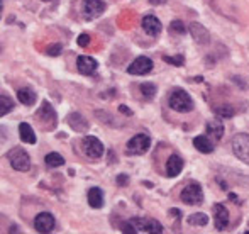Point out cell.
Here are the masks:
<instances>
[{"instance_id": "21", "label": "cell", "mask_w": 249, "mask_h": 234, "mask_svg": "<svg viewBox=\"0 0 249 234\" xmlns=\"http://www.w3.org/2000/svg\"><path fill=\"white\" fill-rule=\"evenodd\" d=\"M89 204H90V207H93V209H100L102 205H104V192H102L99 187L90 188Z\"/></svg>"}, {"instance_id": "4", "label": "cell", "mask_w": 249, "mask_h": 234, "mask_svg": "<svg viewBox=\"0 0 249 234\" xmlns=\"http://www.w3.org/2000/svg\"><path fill=\"white\" fill-rule=\"evenodd\" d=\"M232 151L241 162L249 165V134L241 132L232 138Z\"/></svg>"}, {"instance_id": "19", "label": "cell", "mask_w": 249, "mask_h": 234, "mask_svg": "<svg viewBox=\"0 0 249 234\" xmlns=\"http://www.w3.org/2000/svg\"><path fill=\"white\" fill-rule=\"evenodd\" d=\"M17 99H19V102L24 104V106H34L37 95L33 89H20L19 92H17Z\"/></svg>"}, {"instance_id": "27", "label": "cell", "mask_w": 249, "mask_h": 234, "mask_svg": "<svg viewBox=\"0 0 249 234\" xmlns=\"http://www.w3.org/2000/svg\"><path fill=\"white\" fill-rule=\"evenodd\" d=\"M188 31V27L185 26L181 20H173V22L170 24V33L171 34H178V36H181V34H185Z\"/></svg>"}, {"instance_id": "29", "label": "cell", "mask_w": 249, "mask_h": 234, "mask_svg": "<svg viewBox=\"0 0 249 234\" xmlns=\"http://www.w3.org/2000/svg\"><path fill=\"white\" fill-rule=\"evenodd\" d=\"M163 61L170 63V65H175V66H181L185 63V58L181 56H163Z\"/></svg>"}, {"instance_id": "2", "label": "cell", "mask_w": 249, "mask_h": 234, "mask_svg": "<svg viewBox=\"0 0 249 234\" xmlns=\"http://www.w3.org/2000/svg\"><path fill=\"white\" fill-rule=\"evenodd\" d=\"M7 158H9L10 165L17 172H29L31 168V158L22 148H14L7 153Z\"/></svg>"}, {"instance_id": "30", "label": "cell", "mask_w": 249, "mask_h": 234, "mask_svg": "<svg viewBox=\"0 0 249 234\" xmlns=\"http://www.w3.org/2000/svg\"><path fill=\"white\" fill-rule=\"evenodd\" d=\"M61 44H54V46H51V48H48V51L46 53L50 54V56H58L59 53H61Z\"/></svg>"}, {"instance_id": "23", "label": "cell", "mask_w": 249, "mask_h": 234, "mask_svg": "<svg viewBox=\"0 0 249 234\" xmlns=\"http://www.w3.org/2000/svg\"><path fill=\"white\" fill-rule=\"evenodd\" d=\"M44 162H46V165L50 166V168H58V166L65 165V158H63L59 153H50V155L44 158Z\"/></svg>"}, {"instance_id": "14", "label": "cell", "mask_w": 249, "mask_h": 234, "mask_svg": "<svg viewBox=\"0 0 249 234\" xmlns=\"http://www.w3.org/2000/svg\"><path fill=\"white\" fill-rule=\"evenodd\" d=\"M76 65H78V72L82 73V75H92L97 70V61L90 56H78Z\"/></svg>"}, {"instance_id": "8", "label": "cell", "mask_w": 249, "mask_h": 234, "mask_svg": "<svg viewBox=\"0 0 249 234\" xmlns=\"http://www.w3.org/2000/svg\"><path fill=\"white\" fill-rule=\"evenodd\" d=\"M83 149H85L87 156H90V158H93V160L100 158V156L104 155V144H102L97 138H93V136L83 138Z\"/></svg>"}, {"instance_id": "33", "label": "cell", "mask_w": 249, "mask_h": 234, "mask_svg": "<svg viewBox=\"0 0 249 234\" xmlns=\"http://www.w3.org/2000/svg\"><path fill=\"white\" fill-rule=\"evenodd\" d=\"M129 183V177L127 175H119L117 177V185H127Z\"/></svg>"}, {"instance_id": "3", "label": "cell", "mask_w": 249, "mask_h": 234, "mask_svg": "<svg viewBox=\"0 0 249 234\" xmlns=\"http://www.w3.org/2000/svg\"><path fill=\"white\" fill-rule=\"evenodd\" d=\"M181 202L188 205H200L203 202V190L200 187V183L197 181H192L188 183L187 187L181 190V195H180Z\"/></svg>"}, {"instance_id": "28", "label": "cell", "mask_w": 249, "mask_h": 234, "mask_svg": "<svg viewBox=\"0 0 249 234\" xmlns=\"http://www.w3.org/2000/svg\"><path fill=\"white\" fill-rule=\"evenodd\" d=\"M215 114L220 117H232L234 116V109L231 106H219L215 109Z\"/></svg>"}, {"instance_id": "11", "label": "cell", "mask_w": 249, "mask_h": 234, "mask_svg": "<svg viewBox=\"0 0 249 234\" xmlns=\"http://www.w3.org/2000/svg\"><path fill=\"white\" fill-rule=\"evenodd\" d=\"M188 31H190V34H192V37L195 39V43L200 44V46H207V44L210 43L209 31H207L205 27L202 26V24L192 22L190 26H188Z\"/></svg>"}, {"instance_id": "12", "label": "cell", "mask_w": 249, "mask_h": 234, "mask_svg": "<svg viewBox=\"0 0 249 234\" xmlns=\"http://www.w3.org/2000/svg\"><path fill=\"white\" fill-rule=\"evenodd\" d=\"M213 217H215V229L217 231H224L229 226V211L224 207L222 204L213 205Z\"/></svg>"}, {"instance_id": "18", "label": "cell", "mask_w": 249, "mask_h": 234, "mask_svg": "<svg viewBox=\"0 0 249 234\" xmlns=\"http://www.w3.org/2000/svg\"><path fill=\"white\" fill-rule=\"evenodd\" d=\"M68 124L78 132H85L87 129H89V124H87L85 117H83L82 114H78V112L70 114V116H68Z\"/></svg>"}, {"instance_id": "16", "label": "cell", "mask_w": 249, "mask_h": 234, "mask_svg": "<svg viewBox=\"0 0 249 234\" xmlns=\"http://www.w3.org/2000/svg\"><path fill=\"white\" fill-rule=\"evenodd\" d=\"M207 136L213 139V141H220L224 136V124L220 121H209L207 122Z\"/></svg>"}, {"instance_id": "15", "label": "cell", "mask_w": 249, "mask_h": 234, "mask_svg": "<svg viewBox=\"0 0 249 234\" xmlns=\"http://www.w3.org/2000/svg\"><path fill=\"white\" fill-rule=\"evenodd\" d=\"M181 170H183V160H181L178 155L170 156L168 162H166V175L168 177H177L181 173Z\"/></svg>"}, {"instance_id": "34", "label": "cell", "mask_w": 249, "mask_h": 234, "mask_svg": "<svg viewBox=\"0 0 249 234\" xmlns=\"http://www.w3.org/2000/svg\"><path fill=\"white\" fill-rule=\"evenodd\" d=\"M119 110H121L122 114H125V116H132V110L127 109V106H121L119 107Z\"/></svg>"}, {"instance_id": "13", "label": "cell", "mask_w": 249, "mask_h": 234, "mask_svg": "<svg viewBox=\"0 0 249 234\" xmlns=\"http://www.w3.org/2000/svg\"><path fill=\"white\" fill-rule=\"evenodd\" d=\"M161 22L158 17L154 16H144V19H142V29L146 31V33L149 34V36H158V34L161 33Z\"/></svg>"}, {"instance_id": "35", "label": "cell", "mask_w": 249, "mask_h": 234, "mask_svg": "<svg viewBox=\"0 0 249 234\" xmlns=\"http://www.w3.org/2000/svg\"><path fill=\"white\" fill-rule=\"evenodd\" d=\"M46 2H48V0H46Z\"/></svg>"}, {"instance_id": "20", "label": "cell", "mask_w": 249, "mask_h": 234, "mask_svg": "<svg viewBox=\"0 0 249 234\" xmlns=\"http://www.w3.org/2000/svg\"><path fill=\"white\" fill-rule=\"evenodd\" d=\"M37 117H39L41 121L51 122L53 126H56V112H54V109H53V107L48 102L43 104V107H41L39 112H37Z\"/></svg>"}, {"instance_id": "24", "label": "cell", "mask_w": 249, "mask_h": 234, "mask_svg": "<svg viewBox=\"0 0 249 234\" xmlns=\"http://www.w3.org/2000/svg\"><path fill=\"white\" fill-rule=\"evenodd\" d=\"M0 107H2V109H0V116H5V114H9L10 110L14 109V102L5 95V93L0 95Z\"/></svg>"}, {"instance_id": "1", "label": "cell", "mask_w": 249, "mask_h": 234, "mask_svg": "<svg viewBox=\"0 0 249 234\" xmlns=\"http://www.w3.org/2000/svg\"><path fill=\"white\" fill-rule=\"evenodd\" d=\"M168 102H170L171 109L177 110V112H183L185 114V112H190V110L194 109V100L190 99V95H188L183 89L173 90Z\"/></svg>"}, {"instance_id": "17", "label": "cell", "mask_w": 249, "mask_h": 234, "mask_svg": "<svg viewBox=\"0 0 249 234\" xmlns=\"http://www.w3.org/2000/svg\"><path fill=\"white\" fill-rule=\"evenodd\" d=\"M194 146L200 153H205V155L213 151V141L210 139V136H197L194 139Z\"/></svg>"}, {"instance_id": "31", "label": "cell", "mask_w": 249, "mask_h": 234, "mask_svg": "<svg viewBox=\"0 0 249 234\" xmlns=\"http://www.w3.org/2000/svg\"><path fill=\"white\" fill-rule=\"evenodd\" d=\"M122 233H125V234H136L138 231H136V228L131 224V221H129V222H124V224H122Z\"/></svg>"}, {"instance_id": "5", "label": "cell", "mask_w": 249, "mask_h": 234, "mask_svg": "<svg viewBox=\"0 0 249 234\" xmlns=\"http://www.w3.org/2000/svg\"><path fill=\"white\" fill-rule=\"evenodd\" d=\"M151 139L148 134H136L132 139H129L127 143V153L129 155H144L149 149Z\"/></svg>"}, {"instance_id": "22", "label": "cell", "mask_w": 249, "mask_h": 234, "mask_svg": "<svg viewBox=\"0 0 249 234\" xmlns=\"http://www.w3.org/2000/svg\"><path fill=\"white\" fill-rule=\"evenodd\" d=\"M19 134H20V139H22L24 143H27V144H34V143H36V134H34L33 127H31L27 122H22V124L19 126Z\"/></svg>"}, {"instance_id": "32", "label": "cell", "mask_w": 249, "mask_h": 234, "mask_svg": "<svg viewBox=\"0 0 249 234\" xmlns=\"http://www.w3.org/2000/svg\"><path fill=\"white\" fill-rule=\"evenodd\" d=\"M78 44L82 48L89 46V44H90V36H89V34H80V36H78Z\"/></svg>"}, {"instance_id": "10", "label": "cell", "mask_w": 249, "mask_h": 234, "mask_svg": "<svg viewBox=\"0 0 249 234\" xmlns=\"http://www.w3.org/2000/svg\"><path fill=\"white\" fill-rule=\"evenodd\" d=\"M151 70H153V61L148 56H139L129 65L127 72L131 75H148Z\"/></svg>"}, {"instance_id": "9", "label": "cell", "mask_w": 249, "mask_h": 234, "mask_svg": "<svg viewBox=\"0 0 249 234\" xmlns=\"http://www.w3.org/2000/svg\"><path fill=\"white\" fill-rule=\"evenodd\" d=\"M54 216L50 214V212H41L34 219V228H36L37 233H51L54 229Z\"/></svg>"}, {"instance_id": "7", "label": "cell", "mask_w": 249, "mask_h": 234, "mask_svg": "<svg viewBox=\"0 0 249 234\" xmlns=\"http://www.w3.org/2000/svg\"><path fill=\"white\" fill-rule=\"evenodd\" d=\"M82 12L85 19H97V17H100L105 12V3L102 0H83Z\"/></svg>"}, {"instance_id": "6", "label": "cell", "mask_w": 249, "mask_h": 234, "mask_svg": "<svg viewBox=\"0 0 249 234\" xmlns=\"http://www.w3.org/2000/svg\"><path fill=\"white\" fill-rule=\"evenodd\" d=\"M131 224L134 226L138 233H149V234L163 233V226H161L158 221H154V219L136 217V219H131Z\"/></svg>"}, {"instance_id": "25", "label": "cell", "mask_w": 249, "mask_h": 234, "mask_svg": "<svg viewBox=\"0 0 249 234\" xmlns=\"http://www.w3.org/2000/svg\"><path fill=\"white\" fill-rule=\"evenodd\" d=\"M207 222H209V216L202 214V212H197V214L188 217V224L190 226H205Z\"/></svg>"}, {"instance_id": "26", "label": "cell", "mask_w": 249, "mask_h": 234, "mask_svg": "<svg viewBox=\"0 0 249 234\" xmlns=\"http://www.w3.org/2000/svg\"><path fill=\"white\" fill-rule=\"evenodd\" d=\"M141 93L146 100H153L154 95H156V85H153V83H142Z\"/></svg>"}]
</instances>
